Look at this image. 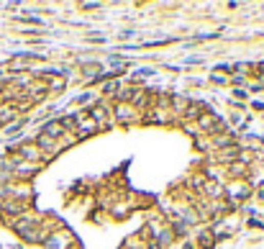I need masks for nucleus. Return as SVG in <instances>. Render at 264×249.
Wrapping results in <instances>:
<instances>
[{
    "label": "nucleus",
    "mask_w": 264,
    "mask_h": 249,
    "mask_svg": "<svg viewBox=\"0 0 264 249\" xmlns=\"http://www.w3.org/2000/svg\"><path fill=\"white\" fill-rule=\"evenodd\" d=\"M3 211H6V213H24V211H26V203H24V200H13V198H11V200H6V203H3Z\"/></svg>",
    "instance_id": "1a4fd4ad"
},
{
    "label": "nucleus",
    "mask_w": 264,
    "mask_h": 249,
    "mask_svg": "<svg viewBox=\"0 0 264 249\" xmlns=\"http://www.w3.org/2000/svg\"><path fill=\"white\" fill-rule=\"evenodd\" d=\"M90 118L98 123V129L111 126V116H108V108H105V106H95V108L90 111Z\"/></svg>",
    "instance_id": "0eeeda50"
},
{
    "label": "nucleus",
    "mask_w": 264,
    "mask_h": 249,
    "mask_svg": "<svg viewBox=\"0 0 264 249\" xmlns=\"http://www.w3.org/2000/svg\"><path fill=\"white\" fill-rule=\"evenodd\" d=\"M231 195H233V198H238V195H246V188H241V185H233V188H231Z\"/></svg>",
    "instance_id": "dca6fc26"
},
{
    "label": "nucleus",
    "mask_w": 264,
    "mask_h": 249,
    "mask_svg": "<svg viewBox=\"0 0 264 249\" xmlns=\"http://www.w3.org/2000/svg\"><path fill=\"white\" fill-rule=\"evenodd\" d=\"M200 111H203V108H200L197 103H190V106H187V111H185L182 116H185V118H200Z\"/></svg>",
    "instance_id": "f8f14e48"
},
{
    "label": "nucleus",
    "mask_w": 264,
    "mask_h": 249,
    "mask_svg": "<svg viewBox=\"0 0 264 249\" xmlns=\"http://www.w3.org/2000/svg\"><path fill=\"white\" fill-rule=\"evenodd\" d=\"M18 157H21V159H29V162H41V159H44V152H41L36 144H21V147H18Z\"/></svg>",
    "instance_id": "39448f33"
},
{
    "label": "nucleus",
    "mask_w": 264,
    "mask_h": 249,
    "mask_svg": "<svg viewBox=\"0 0 264 249\" xmlns=\"http://www.w3.org/2000/svg\"><path fill=\"white\" fill-rule=\"evenodd\" d=\"M95 131H98V123H95L90 116L80 113V116H77V129H75V136H77V139H82V136H93Z\"/></svg>",
    "instance_id": "f03ea898"
},
{
    "label": "nucleus",
    "mask_w": 264,
    "mask_h": 249,
    "mask_svg": "<svg viewBox=\"0 0 264 249\" xmlns=\"http://www.w3.org/2000/svg\"><path fill=\"white\" fill-rule=\"evenodd\" d=\"M41 134H47V136H52V139H62L67 131L62 129V123H59V121H49V123L41 129Z\"/></svg>",
    "instance_id": "6e6552de"
},
{
    "label": "nucleus",
    "mask_w": 264,
    "mask_h": 249,
    "mask_svg": "<svg viewBox=\"0 0 264 249\" xmlns=\"http://www.w3.org/2000/svg\"><path fill=\"white\" fill-rule=\"evenodd\" d=\"M205 193L208 195H221V182H205Z\"/></svg>",
    "instance_id": "ddd939ff"
},
{
    "label": "nucleus",
    "mask_w": 264,
    "mask_h": 249,
    "mask_svg": "<svg viewBox=\"0 0 264 249\" xmlns=\"http://www.w3.org/2000/svg\"><path fill=\"white\" fill-rule=\"evenodd\" d=\"M190 103H192V100H190V98H185V95H174V98H172V108H174L180 116L187 111V106H190Z\"/></svg>",
    "instance_id": "9d476101"
},
{
    "label": "nucleus",
    "mask_w": 264,
    "mask_h": 249,
    "mask_svg": "<svg viewBox=\"0 0 264 249\" xmlns=\"http://www.w3.org/2000/svg\"><path fill=\"white\" fill-rule=\"evenodd\" d=\"M197 126H200V131H205V134H215V131H221V116L203 113V116L197 118Z\"/></svg>",
    "instance_id": "20e7f679"
},
{
    "label": "nucleus",
    "mask_w": 264,
    "mask_h": 249,
    "mask_svg": "<svg viewBox=\"0 0 264 249\" xmlns=\"http://www.w3.org/2000/svg\"><path fill=\"white\" fill-rule=\"evenodd\" d=\"M113 113H116V118H118V121H123V123H131V121L139 116V108H136L134 103H118Z\"/></svg>",
    "instance_id": "7ed1b4c3"
},
{
    "label": "nucleus",
    "mask_w": 264,
    "mask_h": 249,
    "mask_svg": "<svg viewBox=\"0 0 264 249\" xmlns=\"http://www.w3.org/2000/svg\"><path fill=\"white\" fill-rule=\"evenodd\" d=\"M39 170H41V162H29V159H21V157L11 159L13 177H29V175H36Z\"/></svg>",
    "instance_id": "f257e3e1"
},
{
    "label": "nucleus",
    "mask_w": 264,
    "mask_h": 249,
    "mask_svg": "<svg viewBox=\"0 0 264 249\" xmlns=\"http://www.w3.org/2000/svg\"><path fill=\"white\" fill-rule=\"evenodd\" d=\"M16 116H18V108H13V106L0 108V123H8V121H13Z\"/></svg>",
    "instance_id": "9b49d317"
},
{
    "label": "nucleus",
    "mask_w": 264,
    "mask_h": 249,
    "mask_svg": "<svg viewBox=\"0 0 264 249\" xmlns=\"http://www.w3.org/2000/svg\"><path fill=\"white\" fill-rule=\"evenodd\" d=\"M226 144H231L228 134H223V136H215V147H226Z\"/></svg>",
    "instance_id": "2eb2a0df"
},
{
    "label": "nucleus",
    "mask_w": 264,
    "mask_h": 249,
    "mask_svg": "<svg viewBox=\"0 0 264 249\" xmlns=\"http://www.w3.org/2000/svg\"><path fill=\"white\" fill-rule=\"evenodd\" d=\"M203 244L210 249V246H213V236H210V234H203Z\"/></svg>",
    "instance_id": "f3484780"
},
{
    "label": "nucleus",
    "mask_w": 264,
    "mask_h": 249,
    "mask_svg": "<svg viewBox=\"0 0 264 249\" xmlns=\"http://www.w3.org/2000/svg\"><path fill=\"white\" fill-rule=\"evenodd\" d=\"M49 88H52V90H62V88H64V80H62V77H54Z\"/></svg>",
    "instance_id": "4468645a"
},
{
    "label": "nucleus",
    "mask_w": 264,
    "mask_h": 249,
    "mask_svg": "<svg viewBox=\"0 0 264 249\" xmlns=\"http://www.w3.org/2000/svg\"><path fill=\"white\" fill-rule=\"evenodd\" d=\"M72 234L70 231H62V234H54L49 241H47V246L49 249H72Z\"/></svg>",
    "instance_id": "423d86ee"
}]
</instances>
